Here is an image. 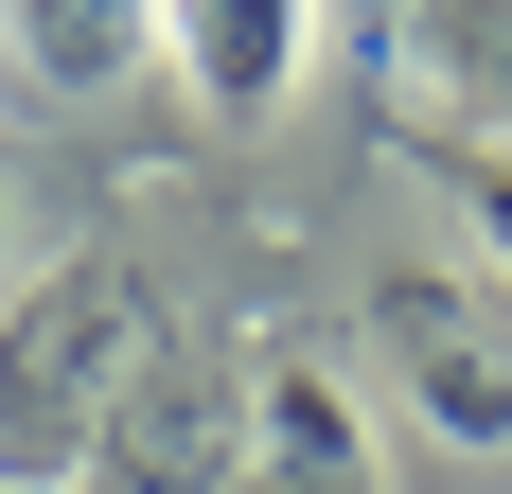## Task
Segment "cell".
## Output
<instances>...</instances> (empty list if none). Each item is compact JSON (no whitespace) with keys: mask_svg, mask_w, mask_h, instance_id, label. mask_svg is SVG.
<instances>
[{"mask_svg":"<svg viewBox=\"0 0 512 494\" xmlns=\"http://www.w3.org/2000/svg\"><path fill=\"white\" fill-rule=\"evenodd\" d=\"M142 371H159V300L124 265H36L0 300V494H71Z\"/></svg>","mask_w":512,"mask_h":494,"instance_id":"6da1fadb","label":"cell"},{"mask_svg":"<svg viewBox=\"0 0 512 494\" xmlns=\"http://www.w3.org/2000/svg\"><path fill=\"white\" fill-rule=\"evenodd\" d=\"M371 353H389V389H407L424 442L460 459H512V283H477V265H371Z\"/></svg>","mask_w":512,"mask_h":494,"instance_id":"7a4b0ae2","label":"cell"},{"mask_svg":"<svg viewBox=\"0 0 512 494\" xmlns=\"http://www.w3.org/2000/svg\"><path fill=\"white\" fill-rule=\"evenodd\" d=\"M89 477H106V494H248V371L159 353L142 389H124V424H106Z\"/></svg>","mask_w":512,"mask_h":494,"instance_id":"3957f363","label":"cell"},{"mask_svg":"<svg viewBox=\"0 0 512 494\" xmlns=\"http://www.w3.org/2000/svg\"><path fill=\"white\" fill-rule=\"evenodd\" d=\"M248 494H389V477H371L354 371H336V353H301V336L248 353Z\"/></svg>","mask_w":512,"mask_h":494,"instance_id":"277c9868","label":"cell"},{"mask_svg":"<svg viewBox=\"0 0 512 494\" xmlns=\"http://www.w3.org/2000/svg\"><path fill=\"white\" fill-rule=\"evenodd\" d=\"M159 53H177V89L212 124H265L318 53V0H159Z\"/></svg>","mask_w":512,"mask_h":494,"instance_id":"5b68a950","label":"cell"},{"mask_svg":"<svg viewBox=\"0 0 512 494\" xmlns=\"http://www.w3.org/2000/svg\"><path fill=\"white\" fill-rule=\"evenodd\" d=\"M389 71L424 89V142H512V0H389Z\"/></svg>","mask_w":512,"mask_h":494,"instance_id":"8992f818","label":"cell"},{"mask_svg":"<svg viewBox=\"0 0 512 494\" xmlns=\"http://www.w3.org/2000/svg\"><path fill=\"white\" fill-rule=\"evenodd\" d=\"M18 18V71H36L53 106H89V89H124L159 53V0H0Z\"/></svg>","mask_w":512,"mask_h":494,"instance_id":"52a82bcc","label":"cell"},{"mask_svg":"<svg viewBox=\"0 0 512 494\" xmlns=\"http://www.w3.org/2000/svg\"><path fill=\"white\" fill-rule=\"evenodd\" d=\"M424 177L460 195V230H477V283H512V142H424Z\"/></svg>","mask_w":512,"mask_h":494,"instance_id":"ba28073f","label":"cell"},{"mask_svg":"<svg viewBox=\"0 0 512 494\" xmlns=\"http://www.w3.org/2000/svg\"><path fill=\"white\" fill-rule=\"evenodd\" d=\"M0 247H18V195H0Z\"/></svg>","mask_w":512,"mask_h":494,"instance_id":"9c48e42d","label":"cell"}]
</instances>
